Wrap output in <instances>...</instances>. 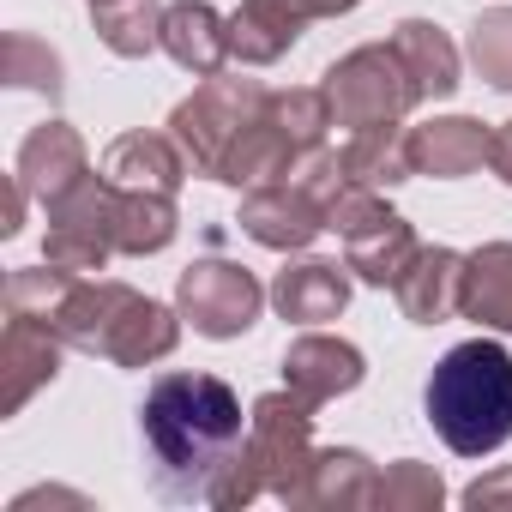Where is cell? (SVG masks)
<instances>
[{
    "label": "cell",
    "mask_w": 512,
    "mask_h": 512,
    "mask_svg": "<svg viewBox=\"0 0 512 512\" xmlns=\"http://www.w3.org/2000/svg\"><path fill=\"white\" fill-rule=\"evenodd\" d=\"M139 434L151 452V488L181 506L217 500L247 446L241 398L211 374H163L139 410Z\"/></svg>",
    "instance_id": "1"
},
{
    "label": "cell",
    "mask_w": 512,
    "mask_h": 512,
    "mask_svg": "<svg viewBox=\"0 0 512 512\" xmlns=\"http://www.w3.org/2000/svg\"><path fill=\"white\" fill-rule=\"evenodd\" d=\"M428 422L458 458L500 452L512 440V356L488 338L446 350L428 380Z\"/></svg>",
    "instance_id": "2"
}]
</instances>
